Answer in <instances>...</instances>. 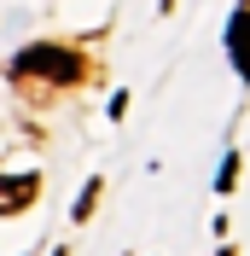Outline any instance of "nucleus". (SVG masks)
<instances>
[{"label":"nucleus","instance_id":"f257e3e1","mask_svg":"<svg viewBox=\"0 0 250 256\" xmlns=\"http://www.w3.org/2000/svg\"><path fill=\"white\" fill-rule=\"evenodd\" d=\"M12 70L18 76H47V82H82L88 76V64H82L70 47H24L12 58Z\"/></svg>","mask_w":250,"mask_h":256},{"label":"nucleus","instance_id":"f03ea898","mask_svg":"<svg viewBox=\"0 0 250 256\" xmlns=\"http://www.w3.org/2000/svg\"><path fill=\"white\" fill-rule=\"evenodd\" d=\"M35 186H41L35 175H0V216H18L35 198Z\"/></svg>","mask_w":250,"mask_h":256},{"label":"nucleus","instance_id":"7ed1b4c3","mask_svg":"<svg viewBox=\"0 0 250 256\" xmlns=\"http://www.w3.org/2000/svg\"><path fill=\"white\" fill-rule=\"evenodd\" d=\"M227 47H233L238 76L250 82V12H238V18H233V30H227Z\"/></svg>","mask_w":250,"mask_h":256},{"label":"nucleus","instance_id":"20e7f679","mask_svg":"<svg viewBox=\"0 0 250 256\" xmlns=\"http://www.w3.org/2000/svg\"><path fill=\"white\" fill-rule=\"evenodd\" d=\"M94 204H99V180H88V186H82V198H76V222H88V216H94Z\"/></svg>","mask_w":250,"mask_h":256},{"label":"nucleus","instance_id":"39448f33","mask_svg":"<svg viewBox=\"0 0 250 256\" xmlns=\"http://www.w3.org/2000/svg\"><path fill=\"white\" fill-rule=\"evenodd\" d=\"M233 180H238V158H227V163H221V180H216V186H221V192H233Z\"/></svg>","mask_w":250,"mask_h":256}]
</instances>
